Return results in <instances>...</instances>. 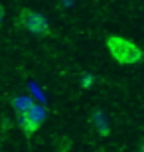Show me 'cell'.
<instances>
[{
    "instance_id": "obj_1",
    "label": "cell",
    "mask_w": 144,
    "mask_h": 152,
    "mask_svg": "<svg viewBox=\"0 0 144 152\" xmlns=\"http://www.w3.org/2000/svg\"><path fill=\"white\" fill-rule=\"evenodd\" d=\"M107 50L118 65H136L144 59L142 50L124 36L111 34L107 38Z\"/></svg>"
},
{
    "instance_id": "obj_2",
    "label": "cell",
    "mask_w": 144,
    "mask_h": 152,
    "mask_svg": "<svg viewBox=\"0 0 144 152\" xmlns=\"http://www.w3.org/2000/svg\"><path fill=\"white\" fill-rule=\"evenodd\" d=\"M16 24L22 30H26L28 34L36 36V38H48V36L51 34L48 18H45L44 14H39V12L30 10V8H22V10L18 12Z\"/></svg>"
},
{
    "instance_id": "obj_3",
    "label": "cell",
    "mask_w": 144,
    "mask_h": 152,
    "mask_svg": "<svg viewBox=\"0 0 144 152\" xmlns=\"http://www.w3.org/2000/svg\"><path fill=\"white\" fill-rule=\"evenodd\" d=\"M36 111L38 109L34 107H30V109H26V111H18V115H16V121H18V124H20V129L24 130V134L26 136H32L36 130H38V126H39V123H42V115H38L36 117Z\"/></svg>"
},
{
    "instance_id": "obj_4",
    "label": "cell",
    "mask_w": 144,
    "mask_h": 152,
    "mask_svg": "<svg viewBox=\"0 0 144 152\" xmlns=\"http://www.w3.org/2000/svg\"><path fill=\"white\" fill-rule=\"evenodd\" d=\"M91 121H93L95 129H97V132H99L101 136H107V134H109V124H107V121H105V117H103V113H101V111H95Z\"/></svg>"
},
{
    "instance_id": "obj_5",
    "label": "cell",
    "mask_w": 144,
    "mask_h": 152,
    "mask_svg": "<svg viewBox=\"0 0 144 152\" xmlns=\"http://www.w3.org/2000/svg\"><path fill=\"white\" fill-rule=\"evenodd\" d=\"M81 85H83L85 89H89V87H91V85H93V75H83V77H81Z\"/></svg>"
},
{
    "instance_id": "obj_6",
    "label": "cell",
    "mask_w": 144,
    "mask_h": 152,
    "mask_svg": "<svg viewBox=\"0 0 144 152\" xmlns=\"http://www.w3.org/2000/svg\"><path fill=\"white\" fill-rule=\"evenodd\" d=\"M2 22H4V6L0 4V26H2Z\"/></svg>"
},
{
    "instance_id": "obj_7",
    "label": "cell",
    "mask_w": 144,
    "mask_h": 152,
    "mask_svg": "<svg viewBox=\"0 0 144 152\" xmlns=\"http://www.w3.org/2000/svg\"><path fill=\"white\" fill-rule=\"evenodd\" d=\"M138 152H144V138L140 140V144H138Z\"/></svg>"
}]
</instances>
